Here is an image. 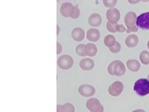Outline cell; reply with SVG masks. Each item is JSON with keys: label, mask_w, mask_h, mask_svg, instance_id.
<instances>
[{"label": "cell", "mask_w": 149, "mask_h": 112, "mask_svg": "<svg viewBox=\"0 0 149 112\" xmlns=\"http://www.w3.org/2000/svg\"><path fill=\"white\" fill-rule=\"evenodd\" d=\"M139 38L136 34H130L125 39V44L127 47L134 48L138 45Z\"/></svg>", "instance_id": "15"}, {"label": "cell", "mask_w": 149, "mask_h": 112, "mask_svg": "<svg viewBox=\"0 0 149 112\" xmlns=\"http://www.w3.org/2000/svg\"><path fill=\"white\" fill-rule=\"evenodd\" d=\"M72 37L75 41H82L85 37V32L83 29L77 27L74 29L72 32Z\"/></svg>", "instance_id": "12"}, {"label": "cell", "mask_w": 149, "mask_h": 112, "mask_svg": "<svg viewBox=\"0 0 149 112\" xmlns=\"http://www.w3.org/2000/svg\"><path fill=\"white\" fill-rule=\"evenodd\" d=\"M80 67L83 70H91L94 68L95 66V62L91 58H84L79 63Z\"/></svg>", "instance_id": "11"}, {"label": "cell", "mask_w": 149, "mask_h": 112, "mask_svg": "<svg viewBox=\"0 0 149 112\" xmlns=\"http://www.w3.org/2000/svg\"><path fill=\"white\" fill-rule=\"evenodd\" d=\"M136 20L137 16L136 13L133 11L128 12L125 17V23L127 26V32H136L138 31V27L136 26Z\"/></svg>", "instance_id": "3"}, {"label": "cell", "mask_w": 149, "mask_h": 112, "mask_svg": "<svg viewBox=\"0 0 149 112\" xmlns=\"http://www.w3.org/2000/svg\"><path fill=\"white\" fill-rule=\"evenodd\" d=\"M78 93L84 97H91L95 93L94 87L90 85H82L78 88Z\"/></svg>", "instance_id": "9"}, {"label": "cell", "mask_w": 149, "mask_h": 112, "mask_svg": "<svg viewBox=\"0 0 149 112\" xmlns=\"http://www.w3.org/2000/svg\"><path fill=\"white\" fill-rule=\"evenodd\" d=\"M139 59L141 63L144 65L149 64V52L142 51L139 55Z\"/></svg>", "instance_id": "20"}, {"label": "cell", "mask_w": 149, "mask_h": 112, "mask_svg": "<svg viewBox=\"0 0 149 112\" xmlns=\"http://www.w3.org/2000/svg\"><path fill=\"white\" fill-rule=\"evenodd\" d=\"M100 32L96 29H90L86 32V38L92 42H96L100 38Z\"/></svg>", "instance_id": "13"}, {"label": "cell", "mask_w": 149, "mask_h": 112, "mask_svg": "<svg viewBox=\"0 0 149 112\" xmlns=\"http://www.w3.org/2000/svg\"><path fill=\"white\" fill-rule=\"evenodd\" d=\"M74 5L70 2H65L61 6V15L64 17H70L71 14L72 13Z\"/></svg>", "instance_id": "10"}, {"label": "cell", "mask_w": 149, "mask_h": 112, "mask_svg": "<svg viewBox=\"0 0 149 112\" xmlns=\"http://www.w3.org/2000/svg\"><path fill=\"white\" fill-rule=\"evenodd\" d=\"M134 91L141 97L149 94V80L146 78H139L135 82L134 86Z\"/></svg>", "instance_id": "2"}, {"label": "cell", "mask_w": 149, "mask_h": 112, "mask_svg": "<svg viewBox=\"0 0 149 112\" xmlns=\"http://www.w3.org/2000/svg\"><path fill=\"white\" fill-rule=\"evenodd\" d=\"M117 26V23H112V22H107V29L108 32L111 33H116V27Z\"/></svg>", "instance_id": "24"}, {"label": "cell", "mask_w": 149, "mask_h": 112, "mask_svg": "<svg viewBox=\"0 0 149 112\" xmlns=\"http://www.w3.org/2000/svg\"><path fill=\"white\" fill-rule=\"evenodd\" d=\"M148 80H149V74H148Z\"/></svg>", "instance_id": "33"}, {"label": "cell", "mask_w": 149, "mask_h": 112, "mask_svg": "<svg viewBox=\"0 0 149 112\" xmlns=\"http://www.w3.org/2000/svg\"><path fill=\"white\" fill-rule=\"evenodd\" d=\"M136 26L143 30H149V12L143 13L137 17Z\"/></svg>", "instance_id": "7"}, {"label": "cell", "mask_w": 149, "mask_h": 112, "mask_svg": "<svg viewBox=\"0 0 149 112\" xmlns=\"http://www.w3.org/2000/svg\"><path fill=\"white\" fill-rule=\"evenodd\" d=\"M86 106L90 112H104L103 105L98 99L90 98L86 102Z\"/></svg>", "instance_id": "4"}, {"label": "cell", "mask_w": 149, "mask_h": 112, "mask_svg": "<svg viewBox=\"0 0 149 112\" xmlns=\"http://www.w3.org/2000/svg\"><path fill=\"white\" fill-rule=\"evenodd\" d=\"M121 49H122V46H121V44L119 42L116 43V44L114 45L113 46L109 48L110 51L113 53H118L120 52Z\"/></svg>", "instance_id": "23"}, {"label": "cell", "mask_w": 149, "mask_h": 112, "mask_svg": "<svg viewBox=\"0 0 149 112\" xmlns=\"http://www.w3.org/2000/svg\"><path fill=\"white\" fill-rule=\"evenodd\" d=\"M106 17L108 22L112 23H117L120 19V12L117 8H112L107 10L106 13Z\"/></svg>", "instance_id": "8"}, {"label": "cell", "mask_w": 149, "mask_h": 112, "mask_svg": "<svg viewBox=\"0 0 149 112\" xmlns=\"http://www.w3.org/2000/svg\"><path fill=\"white\" fill-rule=\"evenodd\" d=\"M86 55L90 57H94L97 54L98 49H97L96 46L93 43H87L86 45Z\"/></svg>", "instance_id": "18"}, {"label": "cell", "mask_w": 149, "mask_h": 112, "mask_svg": "<svg viewBox=\"0 0 149 112\" xmlns=\"http://www.w3.org/2000/svg\"><path fill=\"white\" fill-rule=\"evenodd\" d=\"M62 46L60 43L59 42H57V55L61 54V52H62Z\"/></svg>", "instance_id": "27"}, {"label": "cell", "mask_w": 149, "mask_h": 112, "mask_svg": "<svg viewBox=\"0 0 149 112\" xmlns=\"http://www.w3.org/2000/svg\"><path fill=\"white\" fill-rule=\"evenodd\" d=\"M73 64V58L68 55H63L58 59V66L62 70H69L72 68Z\"/></svg>", "instance_id": "5"}, {"label": "cell", "mask_w": 149, "mask_h": 112, "mask_svg": "<svg viewBox=\"0 0 149 112\" xmlns=\"http://www.w3.org/2000/svg\"><path fill=\"white\" fill-rule=\"evenodd\" d=\"M116 43V40L115 37L111 34H108L104 37V43L107 47L110 48L112 46H113Z\"/></svg>", "instance_id": "19"}, {"label": "cell", "mask_w": 149, "mask_h": 112, "mask_svg": "<svg viewBox=\"0 0 149 112\" xmlns=\"http://www.w3.org/2000/svg\"><path fill=\"white\" fill-rule=\"evenodd\" d=\"M60 33V27L58 25H57V34H59Z\"/></svg>", "instance_id": "30"}, {"label": "cell", "mask_w": 149, "mask_h": 112, "mask_svg": "<svg viewBox=\"0 0 149 112\" xmlns=\"http://www.w3.org/2000/svg\"><path fill=\"white\" fill-rule=\"evenodd\" d=\"M86 45L85 44H79L77 46L76 49H75V51H76L77 54L80 56H82V57H85L86 56Z\"/></svg>", "instance_id": "21"}, {"label": "cell", "mask_w": 149, "mask_h": 112, "mask_svg": "<svg viewBox=\"0 0 149 112\" xmlns=\"http://www.w3.org/2000/svg\"><path fill=\"white\" fill-rule=\"evenodd\" d=\"M124 90V85L122 82L117 81L113 82L108 88V93L112 97H119Z\"/></svg>", "instance_id": "6"}, {"label": "cell", "mask_w": 149, "mask_h": 112, "mask_svg": "<svg viewBox=\"0 0 149 112\" xmlns=\"http://www.w3.org/2000/svg\"><path fill=\"white\" fill-rule=\"evenodd\" d=\"M80 14H81V12H80V9L78 8V7L76 6H74V8H73L72 10V13L71 14V18L72 19H77L79 17Z\"/></svg>", "instance_id": "25"}, {"label": "cell", "mask_w": 149, "mask_h": 112, "mask_svg": "<svg viewBox=\"0 0 149 112\" xmlns=\"http://www.w3.org/2000/svg\"><path fill=\"white\" fill-rule=\"evenodd\" d=\"M126 65L128 70L131 72H138L141 68L140 63L136 59L128 60L126 63Z\"/></svg>", "instance_id": "16"}, {"label": "cell", "mask_w": 149, "mask_h": 112, "mask_svg": "<svg viewBox=\"0 0 149 112\" xmlns=\"http://www.w3.org/2000/svg\"><path fill=\"white\" fill-rule=\"evenodd\" d=\"M117 3V0H103V4L105 7L112 8H113Z\"/></svg>", "instance_id": "22"}, {"label": "cell", "mask_w": 149, "mask_h": 112, "mask_svg": "<svg viewBox=\"0 0 149 112\" xmlns=\"http://www.w3.org/2000/svg\"><path fill=\"white\" fill-rule=\"evenodd\" d=\"M141 1H142V2H149V0H141Z\"/></svg>", "instance_id": "31"}, {"label": "cell", "mask_w": 149, "mask_h": 112, "mask_svg": "<svg viewBox=\"0 0 149 112\" xmlns=\"http://www.w3.org/2000/svg\"><path fill=\"white\" fill-rule=\"evenodd\" d=\"M132 112H146L144 110H142V109H137V110H135Z\"/></svg>", "instance_id": "29"}, {"label": "cell", "mask_w": 149, "mask_h": 112, "mask_svg": "<svg viewBox=\"0 0 149 112\" xmlns=\"http://www.w3.org/2000/svg\"><path fill=\"white\" fill-rule=\"evenodd\" d=\"M107 72L111 76H122L126 73V67L121 61H114L108 65Z\"/></svg>", "instance_id": "1"}, {"label": "cell", "mask_w": 149, "mask_h": 112, "mask_svg": "<svg viewBox=\"0 0 149 112\" xmlns=\"http://www.w3.org/2000/svg\"><path fill=\"white\" fill-rule=\"evenodd\" d=\"M147 46H148V49H149V41H148V43H147Z\"/></svg>", "instance_id": "32"}, {"label": "cell", "mask_w": 149, "mask_h": 112, "mask_svg": "<svg viewBox=\"0 0 149 112\" xmlns=\"http://www.w3.org/2000/svg\"><path fill=\"white\" fill-rule=\"evenodd\" d=\"M127 1H128L129 3L131 4V5H135V4L139 3L141 0H127Z\"/></svg>", "instance_id": "28"}, {"label": "cell", "mask_w": 149, "mask_h": 112, "mask_svg": "<svg viewBox=\"0 0 149 112\" xmlns=\"http://www.w3.org/2000/svg\"><path fill=\"white\" fill-rule=\"evenodd\" d=\"M102 17L98 14H93L90 16L88 19V22L90 26L93 27H98L102 24Z\"/></svg>", "instance_id": "14"}, {"label": "cell", "mask_w": 149, "mask_h": 112, "mask_svg": "<svg viewBox=\"0 0 149 112\" xmlns=\"http://www.w3.org/2000/svg\"><path fill=\"white\" fill-rule=\"evenodd\" d=\"M117 32L123 33L126 31V28L123 26V25H120V24H117L116 27Z\"/></svg>", "instance_id": "26"}, {"label": "cell", "mask_w": 149, "mask_h": 112, "mask_svg": "<svg viewBox=\"0 0 149 112\" xmlns=\"http://www.w3.org/2000/svg\"><path fill=\"white\" fill-rule=\"evenodd\" d=\"M57 112H74V107L72 104L66 103L57 105Z\"/></svg>", "instance_id": "17"}]
</instances>
